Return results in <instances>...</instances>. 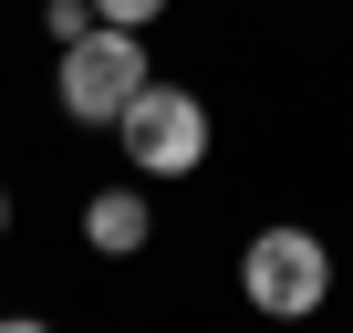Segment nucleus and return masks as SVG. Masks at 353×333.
Instances as JSON below:
<instances>
[{
	"instance_id": "nucleus-1",
	"label": "nucleus",
	"mask_w": 353,
	"mask_h": 333,
	"mask_svg": "<svg viewBox=\"0 0 353 333\" xmlns=\"http://www.w3.org/2000/svg\"><path fill=\"white\" fill-rule=\"evenodd\" d=\"M239 292H250L260 323H312V312L332 302V250H322L301 219H270V229L239 250Z\"/></svg>"
},
{
	"instance_id": "nucleus-2",
	"label": "nucleus",
	"mask_w": 353,
	"mask_h": 333,
	"mask_svg": "<svg viewBox=\"0 0 353 333\" xmlns=\"http://www.w3.org/2000/svg\"><path fill=\"white\" fill-rule=\"evenodd\" d=\"M114 146H125L135 178H198V166H208V104H198L188 84L156 73V84L114 115Z\"/></svg>"
},
{
	"instance_id": "nucleus-3",
	"label": "nucleus",
	"mask_w": 353,
	"mask_h": 333,
	"mask_svg": "<svg viewBox=\"0 0 353 333\" xmlns=\"http://www.w3.org/2000/svg\"><path fill=\"white\" fill-rule=\"evenodd\" d=\"M145 84H156L145 32H114V21H94L83 42H63V73H52V94H63V115H73V125H114Z\"/></svg>"
},
{
	"instance_id": "nucleus-4",
	"label": "nucleus",
	"mask_w": 353,
	"mask_h": 333,
	"mask_svg": "<svg viewBox=\"0 0 353 333\" xmlns=\"http://www.w3.org/2000/svg\"><path fill=\"white\" fill-rule=\"evenodd\" d=\"M145 240H156V209H145V188H135V178L83 198V250H104V260H135Z\"/></svg>"
},
{
	"instance_id": "nucleus-5",
	"label": "nucleus",
	"mask_w": 353,
	"mask_h": 333,
	"mask_svg": "<svg viewBox=\"0 0 353 333\" xmlns=\"http://www.w3.org/2000/svg\"><path fill=\"white\" fill-rule=\"evenodd\" d=\"M176 0H94V21H114V32H145V21H166Z\"/></svg>"
},
{
	"instance_id": "nucleus-6",
	"label": "nucleus",
	"mask_w": 353,
	"mask_h": 333,
	"mask_svg": "<svg viewBox=\"0 0 353 333\" xmlns=\"http://www.w3.org/2000/svg\"><path fill=\"white\" fill-rule=\"evenodd\" d=\"M42 21H52V42H83V32H94V0H52Z\"/></svg>"
},
{
	"instance_id": "nucleus-7",
	"label": "nucleus",
	"mask_w": 353,
	"mask_h": 333,
	"mask_svg": "<svg viewBox=\"0 0 353 333\" xmlns=\"http://www.w3.org/2000/svg\"><path fill=\"white\" fill-rule=\"evenodd\" d=\"M0 333H52V323H32V312H0Z\"/></svg>"
},
{
	"instance_id": "nucleus-8",
	"label": "nucleus",
	"mask_w": 353,
	"mask_h": 333,
	"mask_svg": "<svg viewBox=\"0 0 353 333\" xmlns=\"http://www.w3.org/2000/svg\"><path fill=\"white\" fill-rule=\"evenodd\" d=\"M0 229H11V188H0Z\"/></svg>"
}]
</instances>
